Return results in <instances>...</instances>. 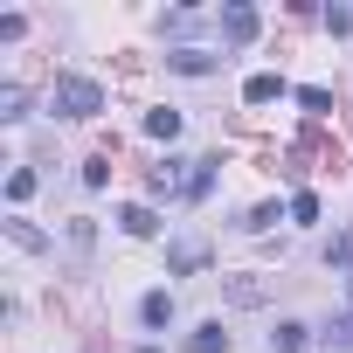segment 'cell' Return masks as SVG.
<instances>
[{
	"instance_id": "obj_16",
	"label": "cell",
	"mask_w": 353,
	"mask_h": 353,
	"mask_svg": "<svg viewBox=\"0 0 353 353\" xmlns=\"http://www.w3.org/2000/svg\"><path fill=\"white\" fill-rule=\"evenodd\" d=\"M298 104H305L312 118H325V111H332V90H319V83H305V90H298Z\"/></svg>"
},
{
	"instance_id": "obj_14",
	"label": "cell",
	"mask_w": 353,
	"mask_h": 353,
	"mask_svg": "<svg viewBox=\"0 0 353 353\" xmlns=\"http://www.w3.org/2000/svg\"><path fill=\"white\" fill-rule=\"evenodd\" d=\"M118 222H125V236H152V229H159V215H152V208H125Z\"/></svg>"
},
{
	"instance_id": "obj_19",
	"label": "cell",
	"mask_w": 353,
	"mask_h": 353,
	"mask_svg": "<svg viewBox=\"0 0 353 353\" xmlns=\"http://www.w3.org/2000/svg\"><path fill=\"white\" fill-rule=\"evenodd\" d=\"M291 222H319V194H291Z\"/></svg>"
},
{
	"instance_id": "obj_12",
	"label": "cell",
	"mask_w": 353,
	"mask_h": 353,
	"mask_svg": "<svg viewBox=\"0 0 353 353\" xmlns=\"http://www.w3.org/2000/svg\"><path fill=\"white\" fill-rule=\"evenodd\" d=\"M325 263H332V270H346V284H353V229H346V236H332Z\"/></svg>"
},
{
	"instance_id": "obj_11",
	"label": "cell",
	"mask_w": 353,
	"mask_h": 353,
	"mask_svg": "<svg viewBox=\"0 0 353 353\" xmlns=\"http://www.w3.org/2000/svg\"><path fill=\"white\" fill-rule=\"evenodd\" d=\"M229 298H236V305H263L270 284H256V277H229Z\"/></svg>"
},
{
	"instance_id": "obj_13",
	"label": "cell",
	"mask_w": 353,
	"mask_h": 353,
	"mask_svg": "<svg viewBox=\"0 0 353 353\" xmlns=\"http://www.w3.org/2000/svg\"><path fill=\"white\" fill-rule=\"evenodd\" d=\"M145 132L152 139H181V111H145Z\"/></svg>"
},
{
	"instance_id": "obj_6",
	"label": "cell",
	"mask_w": 353,
	"mask_h": 353,
	"mask_svg": "<svg viewBox=\"0 0 353 353\" xmlns=\"http://www.w3.org/2000/svg\"><path fill=\"white\" fill-rule=\"evenodd\" d=\"M188 353H229V332L208 319V325H194V332H188Z\"/></svg>"
},
{
	"instance_id": "obj_10",
	"label": "cell",
	"mask_w": 353,
	"mask_h": 353,
	"mask_svg": "<svg viewBox=\"0 0 353 353\" xmlns=\"http://www.w3.org/2000/svg\"><path fill=\"white\" fill-rule=\"evenodd\" d=\"M8 236H14V250H49V236H42L35 222H21V215L8 222Z\"/></svg>"
},
{
	"instance_id": "obj_2",
	"label": "cell",
	"mask_w": 353,
	"mask_h": 353,
	"mask_svg": "<svg viewBox=\"0 0 353 353\" xmlns=\"http://www.w3.org/2000/svg\"><path fill=\"white\" fill-rule=\"evenodd\" d=\"M256 28H263V14L256 8H243V0H229V8H222V42H256Z\"/></svg>"
},
{
	"instance_id": "obj_20",
	"label": "cell",
	"mask_w": 353,
	"mask_h": 353,
	"mask_svg": "<svg viewBox=\"0 0 353 353\" xmlns=\"http://www.w3.org/2000/svg\"><path fill=\"white\" fill-rule=\"evenodd\" d=\"M325 339H332V346H353V312H346V319H332V325H325Z\"/></svg>"
},
{
	"instance_id": "obj_1",
	"label": "cell",
	"mask_w": 353,
	"mask_h": 353,
	"mask_svg": "<svg viewBox=\"0 0 353 353\" xmlns=\"http://www.w3.org/2000/svg\"><path fill=\"white\" fill-rule=\"evenodd\" d=\"M49 111H56V118H97V111H104V83H97V77H56Z\"/></svg>"
},
{
	"instance_id": "obj_17",
	"label": "cell",
	"mask_w": 353,
	"mask_h": 353,
	"mask_svg": "<svg viewBox=\"0 0 353 353\" xmlns=\"http://www.w3.org/2000/svg\"><path fill=\"white\" fill-rule=\"evenodd\" d=\"M21 104H28L21 83H0V118H21Z\"/></svg>"
},
{
	"instance_id": "obj_5",
	"label": "cell",
	"mask_w": 353,
	"mask_h": 353,
	"mask_svg": "<svg viewBox=\"0 0 353 353\" xmlns=\"http://www.w3.org/2000/svg\"><path fill=\"white\" fill-rule=\"evenodd\" d=\"M166 70H181V77H208V70H215V56H208V49H173V56H166Z\"/></svg>"
},
{
	"instance_id": "obj_4",
	"label": "cell",
	"mask_w": 353,
	"mask_h": 353,
	"mask_svg": "<svg viewBox=\"0 0 353 353\" xmlns=\"http://www.w3.org/2000/svg\"><path fill=\"white\" fill-rule=\"evenodd\" d=\"M305 346H312V325H298V319H284L270 332V353H305Z\"/></svg>"
},
{
	"instance_id": "obj_9",
	"label": "cell",
	"mask_w": 353,
	"mask_h": 353,
	"mask_svg": "<svg viewBox=\"0 0 353 353\" xmlns=\"http://www.w3.org/2000/svg\"><path fill=\"white\" fill-rule=\"evenodd\" d=\"M139 319H145V325H166V319H173V291H145Z\"/></svg>"
},
{
	"instance_id": "obj_7",
	"label": "cell",
	"mask_w": 353,
	"mask_h": 353,
	"mask_svg": "<svg viewBox=\"0 0 353 353\" xmlns=\"http://www.w3.org/2000/svg\"><path fill=\"white\" fill-rule=\"evenodd\" d=\"M208 188H215V159H188V194L181 201H201Z\"/></svg>"
},
{
	"instance_id": "obj_15",
	"label": "cell",
	"mask_w": 353,
	"mask_h": 353,
	"mask_svg": "<svg viewBox=\"0 0 353 353\" xmlns=\"http://www.w3.org/2000/svg\"><path fill=\"white\" fill-rule=\"evenodd\" d=\"M28 194H35V173H28V166H14V173H8V201H14V208H21V201H28Z\"/></svg>"
},
{
	"instance_id": "obj_3",
	"label": "cell",
	"mask_w": 353,
	"mask_h": 353,
	"mask_svg": "<svg viewBox=\"0 0 353 353\" xmlns=\"http://www.w3.org/2000/svg\"><path fill=\"white\" fill-rule=\"evenodd\" d=\"M201 263H208V243H194V236H188V243H173V250H166V270H173V277H194Z\"/></svg>"
},
{
	"instance_id": "obj_18",
	"label": "cell",
	"mask_w": 353,
	"mask_h": 353,
	"mask_svg": "<svg viewBox=\"0 0 353 353\" xmlns=\"http://www.w3.org/2000/svg\"><path fill=\"white\" fill-rule=\"evenodd\" d=\"M104 181H111V159H104V152L83 159V188H104Z\"/></svg>"
},
{
	"instance_id": "obj_8",
	"label": "cell",
	"mask_w": 353,
	"mask_h": 353,
	"mask_svg": "<svg viewBox=\"0 0 353 353\" xmlns=\"http://www.w3.org/2000/svg\"><path fill=\"white\" fill-rule=\"evenodd\" d=\"M243 97H250V104H270V97H284V83H277L270 70H256V77L243 83Z\"/></svg>"
}]
</instances>
